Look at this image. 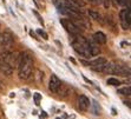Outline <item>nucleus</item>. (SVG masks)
Returning <instances> with one entry per match:
<instances>
[{
	"instance_id": "6",
	"label": "nucleus",
	"mask_w": 131,
	"mask_h": 119,
	"mask_svg": "<svg viewBox=\"0 0 131 119\" xmlns=\"http://www.w3.org/2000/svg\"><path fill=\"white\" fill-rule=\"evenodd\" d=\"M1 58L3 60L8 64L9 66L12 67H17L18 66V60H19V53L15 52H4L1 53Z\"/></svg>"
},
{
	"instance_id": "3",
	"label": "nucleus",
	"mask_w": 131,
	"mask_h": 119,
	"mask_svg": "<svg viewBox=\"0 0 131 119\" xmlns=\"http://www.w3.org/2000/svg\"><path fill=\"white\" fill-rule=\"evenodd\" d=\"M60 24L65 28V31H66L67 33H70L71 35H78V34L82 33V31H83V28L80 27L79 25L70 18L60 19Z\"/></svg>"
},
{
	"instance_id": "23",
	"label": "nucleus",
	"mask_w": 131,
	"mask_h": 119,
	"mask_svg": "<svg viewBox=\"0 0 131 119\" xmlns=\"http://www.w3.org/2000/svg\"><path fill=\"white\" fill-rule=\"evenodd\" d=\"M112 114H115V116H116L117 113H116V111H115V109H112Z\"/></svg>"
},
{
	"instance_id": "2",
	"label": "nucleus",
	"mask_w": 131,
	"mask_h": 119,
	"mask_svg": "<svg viewBox=\"0 0 131 119\" xmlns=\"http://www.w3.org/2000/svg\"><path fill=\"white\" fill-rule=\"evenodd\" d=\"M74 39L71 41V45H72L73 50L76 51L77 53L84 58H91L92 55L90 53V46H89V40L86 38H84L83 35L78 34V35H73Z\"/></svg>"
},
{
	"instance_id": "21",
	"label": "nucleus",
	"mask_w": 131,
	"mask_h": 119,
	"mask_svg": "<svg viewBox=\"0 0 131 119\" xmlns=\"http://www.w3.org/2000/svg\"><path fill=\"white\" fill-rule=\"evenodd\" d=\"M91 1L93 4H98V5H99V4H103V0H91Z\"/></svg>"
},
{
	"instance_id": "7",
	"label": "nucleus",
	"mask_w": 131,
	"mask_h": 119,
	"mask_svg": "<svg viewBox=\"0 0 131 119\" xmlns=\"http://www.w3.org/2000/svg\"><path fill=\"white\" fill-rule=\"evenodd\" d=\"M106 64H107V60L104 58V57H98L95 60L90 61V63H89V66L91 67L93 71H96V72H103L104 67L106 66Z\"/></svg>"
},
{
	"instance_id": "18",
	"label": "nucleus",
	"mask_w": 131,
	"mask_h": 119,
	"mask_svg": "<svg viewBox=\"0 0 131 119\" xmlns=\"http://www.w3.org/2000/svg\"><path fill=\"white\" fill-rule=\"evenodd\" d=\"M40 100H41V94H39V93H34V101H36L37 105L40 104Z\"/></svg>"
},
{
	"instance_id": "14",
	"label": "nucleus",
	"mask_w": 131,
	"mask_h": 119,
	"mask_svg": "<svg viewBox=\"0 0 131 119\" xmlns=\"http://www.w3.org/2000/svg\"><path fill=\"white\" fill-rule=\"evenodd\" d=\"M118 93H121V94H123V96H128L129 97V96L131 94V87L130 86H125L123 89H119Z\"/></svg>"
},
{
	"instance_id": "1",
	"label": "nucleus",
	"mask_w": 131,
	"mask_h": 119,
	"mask_svg": "<svg viewBox=\"0 0 131 119\" xmlns=\"http://www.w3.org/2000/svg\"><path fill=\"white\" fill-rule=\"evenodd\" d=\"M19 68V77L20 79L27 80L31 77L32 72H33V58L28 52H23L19 53V60H18V66Z\"/></svg>"
},
{
	"instance_id": "12",
	"label": "nucleus",
	"mask_w": 131,
	"mask_h": 119,
	"mask_svg": "<svg viewBox=\"0 0 131 119\" xmlns=\"http://www.w3.org/2000/svg\"><path fill=\"white\" fill-rule=\"evenodd\" d=\"M89 46H90V53H91L92 57H95V55H98L101 53V49L98 47V44L95 43L93 40H89Z\"/></svg>"
},
{
	"instance_id": "20",
	"label": "nucleus",
	"mask_w": 131,
	"mask_h": 119,
	"mask_svg": "<svg viewBox=\"0 0 131 119\" xmlns=\"http://www.w3.org/2000/svg\"><path fill=\"white\" fill-rule=\"evenodd\" d=\"M33 13H34V15H36V17H37V19H38V20H39V22H40V24H41V25H43V26H44V21H43V18H41V17H40V15H39V13L37 12V11H33Z\"/></svg>"
},
{
	"instance_id": "22",
	"label": "nucleus",
	"mask_w": 131,
	"mask_h": 119,
	"mask_svg": "<svg viewBox=\"0 0 131 119\" xmlns=\"http://www.w3.org/2000/svg\"><path fill=\"white\" fill-rule=\"evenodd\" d=\"M30 34H31V35H32V37H33V38H36V39H38V38L36 37V34H34V32H32V31H30Z\"/></svg>"
},
{
	"instance_id": "19",
	"label": "nucleus",
	"mask_w": 131,
	"mask_h": 119,
	"mask_svg": "<svg viewBox=\"0 0 131 119\" xmlns=\"http://www.w3.org/2000/svg\"><path fill=\"white\" fill-rule=\"evenodd\" d=\"M118 5H122V6H126L128 5V7H130V0H119Z\"/></svg>"
},
{
	"instance_id": "8",
	"label": "nucleus",
	"mask_w": 131,
	"mask_h": 119,
	"mask_svg": "<svg viewBox=\"0 0 131 119\" xmlns=\"http://www.w3.org/2000/svg\"><path fill=\"white\" fill-rule=\"evenodd\" d=\"M61 87V81L58 77L56 74H52L50 78V82H49V90L53 93H58L59 90Z\"/></svg>"
},
{
	"instance_id": "17",
	"label": "nucleus",
	"mask_w": 131,
	"mask_h": 119,
	"mask_svg": "<svg viewBox=\"0 0 131 119\" xmlns=\"http://www.w3.org/2000/svg\"><path fill=\"white\" fill-rule=\"evenodd\" d=\"M37 33L39 34V35H41L44 39H49V35H47V33H46L45 31H43V30H37Z\"/></svg>"
},
{
	"instance_id": "4",
	"label": "nucleus",
	"mask_w": 131,
	"mask_h": 119,
	"mask_svg": "<svg viewBox=\"0 0 131 119\" xmlns=\"http://www.w3.org/2000/svg\"><path fill=\"white\" fill-rule=\"evenodd\" d=\"M119 19H121V25L123 30H129L131 26V11L130 7L124 8L119 13Z\"/></svg>"
},
{
	"instance_id": "24",
	"label": "nucleus",
	"mask_w": 131,
	"mask_h": 119,
	"mask_svg": "<svg viewBox=\"0 0 131 119\" xmlns=\"http://www.w3.org/2000/svg\"><path fill=\"white\" fill-rule=\"evenodd\" d=\"M113 1H115V3H116V4H118V1H119V0H113Z\"/></svg>"
},
{
	"instance_id": "13",
	"label": "nucleus",
	"mask_w": 131,
	"mask_h": 119,
	"mask_svg": "<svg viewBox=\"0 0 131 119\" xmlns=\"http://www.w3.org/2000/svg\"><path fill=\"white\" fill-rule=\"evenodd\" d=\"M88 13H89V15L91 17V19H95V20L101 21V14H99L98 12H96V11H93V9H89Z\"/></svg>"
},
{
	"instance_id": "5",
	"label": "nucleus",
	"mask_w": 131,
	"mask_h": 119,
	"mask_svg": "<svg viewBox=\"0 0 131 119\" xmlns=\"http://www.w3.org/2000/svg\"><path fill=\"white\" fill-rule=\"evenodd\" d=\"M13 41H14V37L8 31H5L3 34H0V46L3 49L9 50L13 45Z\"/></svg>"
},
{
	"instance_id": "16",
	"label": "nucleus",
	"mask_w": 131,
	"mask_h": 119,
	"mask_svg": "<svg viewBox=\"0 0 131 119\" xmlns=\"http://www.w3.org/2000/svg\"><path fill=\"white\" fill-rule=\"evenodd\" d=\"M93 107H95V110H93V112H95V114H101V107H99V105H98L97 101H93Z\"/></svg>"
},
{
	"instance_id": "9",
	"label": "nucleus",
	"mask_w": 131,
	"mask_h": 119,
	"mask_svg": "<svg viewBox=\"0 0 131 119\" xmlns=\"http://www.w3.org/2000/svg\"><path fill=\"white\" fill-rule=\"evenodd\" d=\"M90 105H91L90 104V99L86 96H79V98H78V107H79V110L82 111L89 110Z\"/></svg>"
},
{
	"instance_id": "15",
	"label": "nucleus",
	"mask_w": 131,
	"mask_h": 119,
	"mask_svg": "<svg viewBox=\"0 0 131 119\" xmlns=\"http://www.w3.org/2000/svg\"><path fill=\"white\" fill-rule=\"evenodd\" d=\"M107 85H111V86H118L121 85V81H119L117 78H109V79L106 80Z\"/></svg>"
},
{
	"instance_id": "10",
	"label": "nucleus",
	"mask_w": 131,
	"mask_h": 119,
	"mask_svg": "<svg viewBox=\"0 0 131 119\" xmlns=\"http://www.w3.org/2000/svg\"><path fill=\"white\" fill-rule=\"evenodd\" d=\"M0 71H1L4 74H6V76H11V74L13 73V68L3 60L1 54H0Z\"/></svg>"
},
{
	"instance_id": "11",
	"label": "nucleus",
	"mask_w": 131,
	"mask_h": 119,
	"mask_svg": "<svg viewBox=\"0 0 131 119\" xmlns=\"http://www.w3.org/2000/svg\"><path fill=\"white\" fill-rule=\"evenodd\" d=\"M93 41L95 43H97L98 45H104V44H106V35L103 33V32H96L95 34H93Z\"/></svg>"
}]
</instances>
